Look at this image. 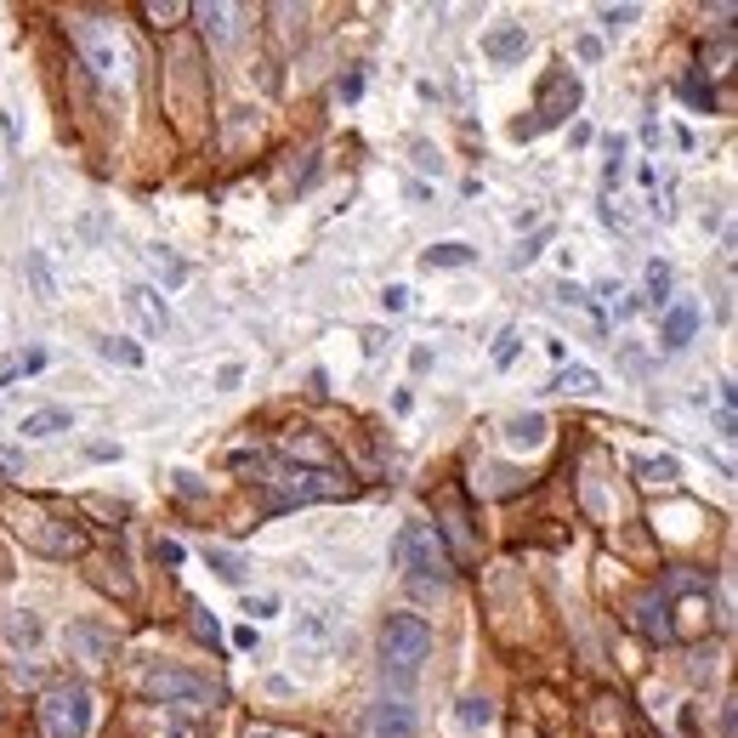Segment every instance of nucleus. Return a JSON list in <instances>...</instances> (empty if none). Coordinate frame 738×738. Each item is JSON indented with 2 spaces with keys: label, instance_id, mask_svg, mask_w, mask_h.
Listing matches in <instances>:
<instances>
[{
  "label": "nucleus",
  "instance_id": "f257e3e1",
  "mask_svg": "<svg viewBox=\"0 0 738 738\" xmlns=\"http://www.w3.org/2000/svg\"><path fill=\"white\" fill-rule=\"evenodd\" d=\"M74 52H80V63H86L97 80H131V46H125L120 23L108 18H74Z\"/></svg>",
  "mask_w": 738,
  "mask_h": 738
},
{
  "label": "nucleus",
  "instance_id": "f03ea898",
  "mask_svg": "<svg viewBox=\"0 0 738 738\" xmlns=\"http://www.w3.org/2000/svg\"><path fill=\"white\" fill-rule=\"evenodd\" d=\"M426 653H432V625L421 614H392L381 625V670L398 676V682H415L426 665Z\"/></svg>",
  "mask_w": 738,
  "mask_h": 738
},
{
  "label": "nucleus",
  "instance_id": "7ed1b4c3",
  "mask_svg": "<svg viewBox=\"0 0 738 738\" xmlns=\"http://www.w3.org/2000/svg\"><path fill=\"white\" fill-rule=\"evenodd\" d=\"M392 563L415 574V580H443L449 574V545L432 523H404L392 534Z\"/></svg>",
  "mask_w": 738,
  "mask_h": 738
},
{
  "label": "nucleus",
  "instance_id": "20e7f679",
  "mask_svg": "<svg viewBox=\"0 0 738 738\" xmlns=\"http://www.w3.org/2000/svg\"><path fill=\"white\" fill-rule=\"evenodd\" d=\"M267 483V511H284V506H313V500H347L352 483L347 477H335V472H273L262 477Z\"/></svg>",
  "mask_w": 738,
  "mask_h": 738
},
{
  "label": "nucleus",
  "instance_id": "39448f33",
  "mask_svg": "<svg viewBox=\"0 0 738 738\" xmlns=\"http://www.w3.org/2000/svg\"><path fill=\"white\" fill-rule=\"evenodd\" d=\"M40 727L52 738H86L91 733V687L86 682H52L40 693Z\"/></svg>",
  "mask_w": 738,
  "mask_h": 738
},
{
  "label": "nucleus",
  "instance_id": "423d86ee",
  "mask_svg": "<svg viewBox=\"0 0 738 738\" xmlns=\"http://www.w3.org/2000/svg\"><path fill=\"white\" fill-rule=\"evenodd\" d=\"M142 693L154 704H171V710H205V704H216V682H205L194 670H176V665H148L142 670Z\"/></svg>",
  "mask_w": 738,
  "mask_h": 738
},
{
  "label": "nucleus",
  "instance_id": "0eeeda50",
  "mask_svg": "<svg viewBox=\"0 0 738 738\" xmlns=\"http://www.w3.org/2000/svg\"><path fill=\"white\" fill-rule=\"evenodd\" d=\"M585 86H580V74L574 69H551L540 80V97H534V120L517 125V137H540V131H551V125H563L574 108H580Z\"/></svg>",
  "mask_w": 738,
  "mask_h": 738
},
{
  "label": "nucleus",
  "instance_id": "6e6552de",
  "mask_svg": "<svg viewBox=\"0 0 738 738\" xmlns=\"http://www.w3.org/2000/svg\"><path fill=\"white\" fill-rule=\"evenodd\" d=\"M415 733H421V710L404 693H381L358 721V738H415Z\"/></svg>",
  "mask_w": 738,
  "mask_h": 738
},
{
  "label": "nucleus",
  "instance_id": "1a4fd4ad",
  "mask_svg": "<svg viewBox=\"0 0 738 738\" xmlns=\"http://www.w3.org/2000/svg\"><path fill=\"white\" fill-rule=\"evenodd\" d=\"M699 301H687V296H670V307H665V324H659V347L665 352H682L693 335H699Z\"/></svg>",
  "mask_w": 738,
  "mask_h": 738
},
{
  "label": "nucleus",
  "instance_id": "9d476101",
  "mask_svg": "<svg viewBox=\"0 0 738 738\" xmlns=\"http://www.w3.org/2000/svg\"><path fill=\"white\" fill-rule=\"evenodd\" d=\"M125 313L142 324V335H165V330H171L165 296H159V290H148V284H131V290H125Z\"/></svg>",
  "mask_w": 738,
  "mask_h": 738
},
{
  "label": "nucleus",
  "instance_id": "9b49d317",
  "mask_svg": "<svg viewBox=\"0 0 738 738\" xmlns=\"http://www.w3.org/2000/svg\"><path fill=\"white\" fill-rule=\"evenodd\" d=\"M279 449L290 460H307V472H335V449L324 438H313V432H284Z\"/></svg>",
  "mask_w": 738,
  "mask_h": 738
},
{
  "label": "nucleus",
  "instance_id": "f8f14e48",
  "mask_svg": "<svg viewBox=\"0 0 738 738\" xmlns=\"http://www.w3.org/2000/svg\"><path fill=\"white\" fill-rule=\"evenodd\" d=\"M69 653L74 659H91V665H103L108 653H114V636L103 625H86V619H74L69 625Z\"/></svg>",
  "mask_w": 738,
  "mask_h": 738
},
{
  "label": "nucleus",
  "instance_id": "ddd939ff",
  "mask_svg": "<svg viewBox=\"0 0 738 738\" xmlns=\"http://www.w3.org/2000/svg\"><path fill=\"white\" fill-rule=\"evenodd\" d=\"M483 57H489V63H517V57H528V29L523 23L489 29V35H483Z\"/></svg>",
  "mask_w": 738,
  "mask_h": 738
},
{
  "label": "nucleus",
  "instance_id": "4468645a",
  "mask_svg": "<svg viewBox=\"0 0 738 738\" xmlns=\"http://www.w3.org/2000/svg\"><path fill=\"white\" fill-rule=\"evenodd\" d=\"M545 438H551V421H545V415H534V409L506 421V443H511V449H545Z\"/></svg>",
  "mask_w": 738,
  "mask_h": 738
},
{
  "label": "nucleus",
  "instance_id": "2eb2a0df",
  "mask_svg": "<svg viewBox=\"0 0 738 738\" xmlns=\"http://www.w3.org/2000/svg\"><path fill=\"white\" fill-rule=\"evenodd\" d=\"M194 18L205 23V35L216 46H233L239 40V6H194Z\"/></svg>",
  "mask_w": 738,
  "mask_h": 738
},
{
  "label": "nucleus",
  "instance_id": "dca6fc26",
  "mask_svg": "<svg viewBox=\"0 0 738 738\" xmlns=\"http://www.w3.org/2000/svg\"><path fill=\"white\" fill-rule=\"evenodd\" d=\"M23 432H29V438H57V432H74V415L69 409H29V415H23Z\"/></svg>",
  "mask_w": 738,
  "mask_h": 738
},
{
  "label": "nucleus",
  "instance_id": "f3484780",
  "mask_svg": "<svg viewBox=\"0 0 738 738\" xmlns=\"http://www.w3.org/2000/svg\"><path fill=\"white\" fill-rule=\"evenodd\" d=\"M23 279L35 284L40 301H57V273H52V262H46V250H29V256H23Z\"/></svg>",
  "mask_w": 738,
  "mask_h": 738
},
{
  "label": "nucleus",
  "instance_id": "a211bd4d",
  "mask_svg": "<svg viewBox=\"0 0 738 738\" xmlns=\"http://www.w3.org/2000/svg\"><path fill=\"white\" fill-rule=\"evenodd\" d=\"M421 262H426V267H472V262H477V250L466 245V239H443V245L426 250Z\"/></svg>",
  "mask_w": 738,
  "mask_h": 738
},
{
  "label": "nucleus",
  "instance_id": "6ab92c4d",
  "mask_svg": "<svg viewBox=\"0 0 738 738\" xmlns=\"http://www.w3.org/2000/svg\"><path fill=\"white\" fill-rule=\"evenodd\" d=\"M97 352H103L108 364H120V369H142V347L137 341H125V335H97Z\"/></svg>",
  "mask_w": 738,
  "mask_h": 738
},
{
  "label": "nucleus",
  "instance_id": "aec40b11",
  "mask_svg": "<svg viewBox=\"0 0 738 738\" xmlns=\"http://www.w3.org/2000/svg\"><path fill=\"white\" fill-rule=\"evenodd\" d=\"M205 563H211V574L222 585H245V557H239V551H222V545H211V551H205Z\"/></svg>",
  "mask_w": 738,
  "mask_h": 738
},
{
  "label": "nucleus",
  "instance_id": "412c9836",
  "mask_svg": "<svg viewBox=\"0 0 738 738\" xmlns=\"http://www.w3.org/2000/svg\"><path fill=\"white\" fill-rule=\"evenodd\" d=\"M557 392H580V398H591V392H602V375L597 369H585V364H568L557 381H551Z\"/></svg>",
  "mask_w": 738,
  "mask_h": 738
},
{
  "label": "nucleus",
  "instance_id": "4be33fe9",
  "mask_svg": "<svg viewBox=\"0 0 738 738\" xmlns=\"http://www.w3.org/2000/svg\"><path fill=\"white\" fill-rule=\"evenodd\" d=\"M46 364H52V358H46V347H29V352H18L12 364L0 369V387H12L18 375H40V369H46Z\"/></svg>",
  "mask_w": 738,
  "mask_h": 738
},
{
  "label": "nucleus",
  "instance_id": "5701e85b",
  "mask_svg": "<svg viewBox=\"0 0 738 738\" xmlns=\"http://www.w3.org/2000/svg\"><path fill=\"white\" fill-rule=\"evenodd\" d=\"M148 262H154V273H159L165 284H171V290H182V284H188V267L176 262V256H171L165 245H148Z\"/></svg>",
  "mask_w": 738,
  "mask_h": 738
},
{
  "label": "nucleus",
  "instance_id": "b1692460",
  "mask_svg": "<svg viewBox=\"0 0 738 738\" xmlns=\"http://www.w3.org/2000/svg\"><path fill=\"white\" fill-rule=\"evenodd\" d=\"M455 721L466 727V733H483V727H494V704L489 699H460Z\"/></svg>",
  "mask_w": 738,
  "mask_h": 738
},
{
  "label": "nucleus",
  "instance_id": "393cba45",
  "mask_svg": "<svg viewBox=\"0 0 738 738\" xmlns=\"http://www.w3.org/2000/svg\"><path fill=\"white\" fill-rule=\"evenodd\" d=\"M188 12H194V6H182V0H148V6H142V18L154 23V29H171V23H182Z\"/></svg>",
  "mask_w": 738,
  "mask_h": 738
},
{
  "label": "nucleus",
  "instance_id": "a878e982",
  "mask_svg": "<svg viewBox=\"0 0 738 738\" xmlns=\"http://www.w3.org/2000/svg\"><path fill=\"white\" fill-rule=\"evenodd\" d=\"M6 636H12L18 648H35V642H40V619L23 614V608H12V614H6Z\"/></svg>",
  "mask_w": 738,
  "mask_h": 738
},
{
  "label": "nucleus",
  "instance_id": "bb28decb",
  "mask_svg": "<svg viewBox=\"0 0 738 738\" xmlns=\"http://www.w3.org/2000/svg\"><path fill=\"white\" fill-rule=\"evenodd\" d=\"M557 301H563V307H580V313H585V324H591V335H602V313L591 307V301H585V290H580V284H557Z\"/></svg>",
  "mask_w": 738,
  "mask_h": 738
},
{
  "label": "nucleus",
  "instance_id": "cd10ccee",
  "mask_svg": "<svg viewBox=\"0 0 738 738\" xmlns=\"http://www.w3.org/2000/svg\"><path fill=\"white\" fill-rule=\"evenodd\" d=\"M670 284H676V279H670V267L665 262H648V301L659 307V313L670 307Z\"/></svg>",
  "mask_w": 738,
  "mask_h": 738
},
{
  "label": "nucleus",
  "instance_id": "c85d7f7f",
  "mask_svg": "<svg viewBox=\"0 0 738 738\" xmlns=\"http://www.w3.org/2000/svg\"><path fill=\"white\" fill-rule=\"evenodd\" d=\"M35 545L40 551H63V557H69V551H80V534H74V528H40Z\"/></svg>",
  "mask_w": 738,
  "mask_h": 738
},
{
  "label": "nucleus",
  "instance_id": "c756f323",
  "mask_svg": "<svg viewBox=\"0 0 738 738\" xmlns=\"http://www.w3.org/2000/svg\"><path fill=\"white\" fill-rule=\"evenodd\" d=\"M597 18H602V29H608V35H619V29H631V23L642 18V6H602Z\"/></svg>",
  "mask_w": 738,
  "mask_h": 738
},
{
  "label": "nucleus",
  "instance_id": "7c9ffc66",
  "mask_svg": "<svg viewBox=\"0 0 738 738\" xmlns=\"http://www.w3.org/2000/svg\"><path fill=\"white\" fill-rule=\"evenodd\" d=\"M636 477H642V483H670V477H676V460H636Z\"/></svg>",
  "mask_w": 738,
  "mask_h": 738
},
{
  "label": "nucleus",
  "instance_id": "2f4dec72",
  "mask_svg": "<svg viewBox=\"0 0 738 738\" xmlns=\"http://www.w3.org/2000/svg\"><path fill=\"white\" fill-rule=\"evenodd\" d=\"M335 97H341V103H358V97H364V74L347 69L341 80H335Z\"/></svg>",
  "mask_w": 738,
  "mask_h": 738
},
{
  "label": "nucleus",
  "instance_id": "473e14b6",
  "mask_svg": "<svg viewBox=\"0 0 738 738\" xmlns=\"http://www.w3.org/2000/svg\"><path fill=\"white\" fill-rule=\"evenodd\" d=\"M23 472H29L23 449H6V443H0V477H23Z\"/></svg>",
  "mask_w": 738,
  "mask_h": 738
},
{
  "label": "nucleus",
  "instance_id": "72a5a7b5",
  "mask_svg": "<svg viewBox=\"0 0 738 738\" xmlns=\"http://www.w3.org/2000/svg\"><path fill=\"white\" fill-rule=\"evenodd\" d=\"M381 307H387V313H409V290L404 284H387V290H381Z\"/></svg>",
  "mask_w": 738,
  "mask_h": 738
},
{
  "label": "nucleus",
  "instance_id": "f704fd0d",
  "mask_svg": "<svg viewBox=\"0 0 738 738\" xmlns=\"http://www.w3.org/2000/svg\"><path fill=\"white\" fill-rule=\"evenodd\" d=\"M517 347H523V341H517V330H506V335H500V347H494V364L506 369L511 358H517Z\"/></svg>",
  "mask_w": 738,
  "mask_h": 738
},
{
  "label": "nucleus",
  "instance_id": "c9c22d12",
  "mask_svg": "<svg viewBox=\"0 0 738 738\" xmlns=\"http://www.w3.org/2000/svg\"><path fill=\"white\" fill-rule=\"evenodd\" d=\"M245 614H256V619H273V614H279V597H250V602H245Z\"/></svg>",
  "mask_w": 738,
  "mask_h": 738
},
{
  "label": "nucleus",
  "instance_id": "e433bc0d",
  "mask_svg": "<svg viewBox=\"0 0 738 738\" xmlns=\"http://www.w3.org/2000/svg\"><path fill=\"white\" fill-rule=\"evenodd\" d=\"M194 614V631L205 636V642H216V619H211V608H188Z\"/></svg>",
  "mask_w": 738,
  "mask_h": 738
},
{
  "label": "nucleus",
  "instance_id": "4c0bfd02",
  "mask_svg": "<svg viewBox=\"0 0 738 738\" xmlns=\"http://www.w3.org/2000/svg\"><path fill=\"white\" fill-rule=\"evenodd\" d=\"M545 239H551V228H540V233H534V239H528L523 250H517V267H523V262H534V256H540V245H545Z\"/></svg>",
  "mask_w": 738,
  "mask_h": 738
},
{
  "label": "nucleus",
  "instance_id": "58836bf2",
  "mask_svg": "<svg viewBox=\"0 0 738 738\" xmlns=\"http://www.w3.org/2000/svg\"><path fill=\"white\" fill-rule=\"evenodd\" d=\"M364 352L369 358H381V352H387V330H364Z\"/></svg>",
  "mask_w": 738,
  "mask_h": 738
},
{
  "label": "nucleus",
  "instance_id": "ea45409f",
  "mask_svg": "<svg viewBox=\"0 0 738 738\" xmlns=\"http://www.w3.org/2000/svg\"><path fill=\"white\" fill-rule=\"evenodd\" d=\"M176 489H182V494H188V500H194V494H205V483H199L194 472H176Z\"/></svg>",
  "mask_w": 738,
  "mask_h": 738
},
{
  "label": "nucleus",
  "instance_id": "a19ab883",
  "mask_svg": "<svg viewBox=\"0 0 738 738\" xmlns=\"http://www.w3.org/2000/svg\"><path fill=\"white\" fill-rule=\"evenodd\" d=\"M233 648H239V653L256 648V625H239V631H233Z\"/></svg>",
  "mask_w": 738,
  "mask_h": 738
},
{
  "label": "nucleus",
  "instance_id": "79ce46f5",
  "mask_svg": "<svg viewBox=\"0 0 738 738\" xmlns=\"http://www.w3.org/2000/svg\"><path fill=\"white\" fill-rule=\"evenodd\" d=\"M159 563H182V545H176V540H159Z\"/></svg>",
  "mask_w": 738,
  "mask_h": 738
},
{
  "label": "nucleus",
  "instance_id": "37998d69",
  "mask_svg": "<svg viewBox=\"0 0 738 738\" xmlns=\"http://www.w3.org/2000/svg\"><path fill=\"white\" fill-rule=\"evenodd\" d=\"M580 57H585V63H597V57H602V40L585 35V40H580Z\"/></svg>",
  "mask_w": 738,
  "mask_h": 738
},
{
  "label": "nucleus",
  "instance_id": "c03bdc74",
  "mask_svg": "<svg viewBox=\"0 0 738 738\" xmlns=\"http://www.w3.org/2000/svg\"><path fill=\"white\" fill-rule=\"evenodd\" d=\"M216 381H222V387H239V381H245V369H239V364H222V375H216Z\"/></svg>",
  "mask_w": 738,
  "mask_h": 738
},
{
  "label": "nucleus",
  "instance_id": "a18cd8bd",
  "mask_svg": "<svg viewBox=\"0 0 738 738\" xmlns=\"http://www.w3.org/2000/svg\"><path fill=\"white\" fill-rule=\"evenodd\" d=\"M245 738H296V733H279V727H250Z\"/></svg>",
  "mask_w": 738,
  "mask_h": 738
}]
</instances>
